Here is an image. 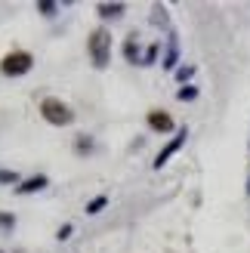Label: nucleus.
Segmentation results:
<instances>
[{"instance_id": "obj_1", "label": "nucleus", "mask_w": 250, "mask_h": 253, "mask_svg": "<svg viewBox=\"0 0 250 253\" xmlns=\"http://www.w3.org/2000/svg\"><path fill=\"white\" fill-rule=\"evenodd\" d=\"M86 49H90V59L96 68H108L111 62V31L108 28H93L90 41H86Z\"/></svg>"}, {"instance_id": "obj_2", "label": "nucleus", "mask_w": 250, "mask_h": 253, "mask_svg": "<svg viewBox=\"0 0 250 253\" xmlns=\"http://www.w3.org/2000/svg\"><path fill=\"white\" fill-rule=\"evenodd\" d=\"M41 115H43L46 124H53V126H68V124H74L71 105H65V102H62V99H56V96H46L43 102H41Z\"/></svg>"}, {"instance_id": "obj_3", "label": "nucleus", "mask_w": 250, "mask_h": 253, "mask_svg": "<svg viewBox=\"0 0 250 253\" xmlns=\"http://www.w3.org/2000/svg\"><path fill=\"white\" fill-rule=\"evenodd\" d=\"M34 65V56L25 53V49H16V53H6L0 59V74H6V78H22V74H28Z\"/></svg>"}, {"instance_id": "obj_4", "label": "nucleus", "mask_w": 250, "mask_h": 253, "mask_svg": "<svg viewBox=\"0 0 250 253\" xmlns=\"http://www.w3.org/2000/svg\"><path fill=\"white\" fill-rule=\"evenodd\" d=\"M185 139H189V126H179V130H176V136H173L170 142H167L164 148L158 151V158H155V164H152V167H155V170H161V167H164V164H167V161H170V158H173V155H176V151L185 145Z\"/></svg>"}, {"instance_id": "obj_5", "label": "nucleus", "mask_w": 250, "mask_h": 253, "mask_svg": "<svg viewBox=\"0 0 250 253\" xmlns=\"http://www.w3.org/2000/svg\"><path fill=\"white\" fill-rule=\"evenodd\" d=\"M145 118H148V126H152L155 133H170L173 130V118L167 115V111H161V108H152Z\"/></svg>"}, {"instance_id": "obj_6", "label": "nucleus", "mask_w": 250, "mask_h": 253, "mask_svg": "<svg viewBox=\"0 0 250 253\" xmlns=\"http://www.w3.org/2000/svg\"><path fill=\"white\" fill-rule=\"evenodd\" d=\"M176 62H179V37H176V31H170V37H167V56H164V68L170 71V68H176Z\"/></svg>"}, {"instance_id": "obj_7", "label": "nucleus", "mask_w": 250, "mask_h": 253, "mask_svg": "<svg viewBox=\"0 0 250 253\" xmlns=\"http://www.w3.org/2000/svg\"><path fill=\"white\" fill-rule=\"evenodd\" d=\"M46 185H49V179H46L43 173H37V176H31V179L19 182L16 192H19V195H34V192H41V188H46Z\"/></svg>"}, {"instance_id": "obj_8", "label": "nucleus", "mask_w": 250, "mask_h": 253, "mask_svg": "<svg viewBox=\"0 0 250 253\" xmlns=\"http://www.w3.org/2000/svg\"><path fill=\"white\" fill-rule=\"evenodd\" d=\"M124 59L130 62V65H142V53H139V43H136V34H130L127 41H124Z\"/></svg>"}, {"instance_id": "obj_9", "label": "nucleus", "mask_w": 250, "mask_h": 253, "mask_svg": "<svg viewBox=\"0 0 250 253\" xmlns=\"http://www.w3.org/2000/svg\"><path fill=\"white\" fill-rule=\"evenodd\" d=\"M124 9H127L124 3H99V6H96V12H99L102 19H118V16H124Z\"/></svg>"}, {"instance_id": "obj_10", "label": "nucleus", "mask_w": 250, "mask_h": 253, "mask_svg": "<svg viewBox=\"0 0 250 253\" xmlns=\"http://www.w3.org/2000/svg\"><path fill=\"white\" fill-rule=\"evenodd\" d=\"M74 151H78L81 158L90 155V151H93V139L90 136H78V139H74Z\"/></svg>"}, {"instance_id": "obj_11", "label": "nucleus", "mask_w": 250, "mask_h": 253, "mask_svg": "<svg viewBox=\"0 0 250 253\" xmlns=\"http://www.w3.org/2000/svg\"><path fill=\"white\" fill-rule=\"evenodd\" d=\"M176 99H179V102H195V99H198V86L195 84H185L182 90L176 93Z\"/></svg>"}, {"instance_id": "obj_12", "label": "nucleus", "mask_w": 250, "mask_h": 253, "mask_svg": "<svg viewBox=\"0 0 250 253\" xmlns=\"http://www.w3.org/2000/svg\"><path fill=\"white\" fill-rule=\"evenodd\" d=\"M105 204H108V198H105V195H99V198H93L90 204H86V213H99V210H105Z\"/></svg>"}, {"instance_id": "obj_13", "label": "nucleus", "mask_w": 250, "mask_h": 253, "mask_svg": "<svg viewBox=\"0 0 250 253\" xmlns=\"http://www.w3.org/2000/svg\"><path fill=\"white\" fill-rule=\"evenodd\" d=\"M37 12H43V16H56L59 6L53 3V0H41V3H37Z\"/></svg>"}, {"instance_id": "obj_14", "label": "nucleus", "mask_w": 250, "mask_h": 253, "mask_svg": "<svg viewBox=\"0 0 250 253\" xmlns=\"http://www.w3.org/2000/svg\"><path fill=\"white\" fill-rule=\"evenodd\" d=\"M158 53H161V43H152L145 49V59H142V65H155V59H158Z\"/></svg>"}, {"instance_id": "obj_15", "label": "nucleus", "mask_w": 250, "mask_h": 253, "mask_svg": "<svg viewBox=\"0 0 250 253\" xmlns=\"http://www.w3.org/2000/svg\"><path fill=\"white\" fill-rule=\"evenodd\" d=\"M0 182H3V185L19 182V173H16V170H0Z\"/></svg>"}, {"instance_id": "obj_16", "label": "nucleus", "mask_w": 250, "mask_h": 253, "mask_svg": "<svg viewBox=\"0 0 250 253\" xmlns=\"http://www.w3.org/2000/svg\"><path fill=\"white\" fill-rule=\"evenodd\" d=\"M0 229H16V216H12V213H0Z\"/></svg>"}, {"instance_id": "obj_17", "label": "nucleus", "mask_w": 250, "mask_h": 253, "mask_svg": "<svg viewBox=\"0 0 250 253\" xmlns=\"http://www.w3.org/2000/svg\"><path fill=\"white\" fill-rule=\"evenodd\" d=\"M192 74H195V65H185V68H179V71H176V81L185 86V81H189Z\"/></svg>"}, {"instance_id": "obj_18", "label": "nucleus", "mask_w": 250, "mask_h": 253, "mask_svg": "<svg viewBox=\"0 0 250 253\" xmlns=\"http://www.w3.org/2000/svg\"><path fill=\"white\" fill-rule=\"evenodd\" d=\"M71 232H74V225H62V229L56 232V238H59V241H65V238H68Z\"/></svg>"}, {"instance_id": "obj_19", "label": "nucleus", "mask_w": 250, "mask_h": 253, "mask_svg": "<svg viewBox=\"0 0 250 253\" xmlns=\"http://www.w3.org/2000/svg\"><path fill=\"white\" fill-rule=\"evenodd\" d=\"M155 25H164L167 19H164V6H155V19H152Z\"/></svg>"}, {"instance_id": "obj_20", "label": "nucleus", "mask_w": 250, "mask_h": 253, "mask_svg": "<svg viewBox=\"0 0 250 253\" xmlns=\"http://www.w3.org/2000/svg\"><path fill=\"white\" fill-rule=\"evenodd\" d=\"M247 195H250V176H247Z\"/></svg>"}, {"instance_id": "obj_21", "label": "nucleus", "mask_w": 250, "mask_h": 253, "mask_svg": "<svg viewBox=\"0 0 250 253\" xmlns=\"http://www.w3.org/2000/svg\"><path fill=\"white\" fill-rule=\"evenodd\" d=\"M0 253H3V250H0Z\"/></svg>"}]
</instances>
